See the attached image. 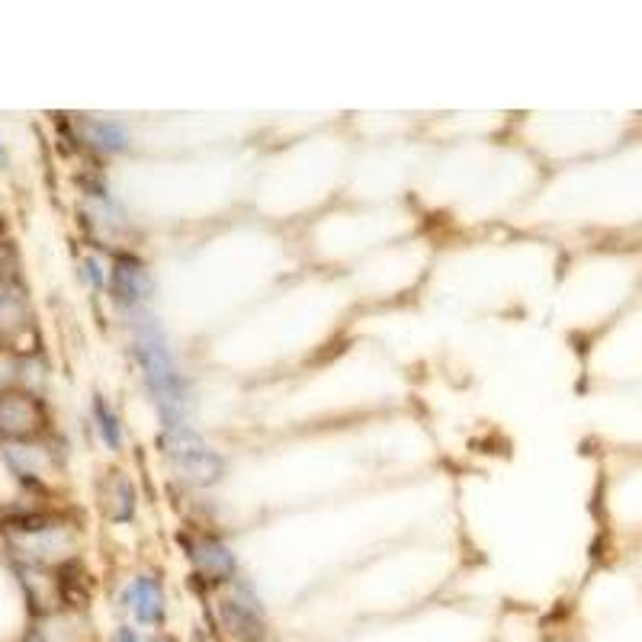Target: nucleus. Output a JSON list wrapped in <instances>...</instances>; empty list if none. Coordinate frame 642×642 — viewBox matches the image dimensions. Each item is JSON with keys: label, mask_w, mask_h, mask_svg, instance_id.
I'll list each match as a JSON object with an SVG mask.
<instances>
[{"label": "nucleus", "mask_w": 642, "mask_h": 642, "mask_svg": "<svg viewBox=\"0 0 642 642\" xmlns=\"http://www.w3.org/2000/svg\"><path fill=\"white\" fill-rule=\"evenodd\" d=\"M135 357H139L148 389L155 392V399L164 411V427H177L180 421V408H183V379L174 366L171 350H167L161 331L151 325V318L139 321V331H135Z\"/></svg>", "instance_id": "nucleus-1"}, {"label": "nucleus", "mask_w": 642, "mask_h": 642, "mask_svg": "<svg viewBox=\"0 0 642 642\" xmlns=\"http://www.w3.org/2000/svg\"><path fill=\"white\" fill-rule=\"evenodd\" d=\"M158 443L167 450V456L174 460V466L183 472V479H190L196 485H209V482H216L222 476V460L190 431L187 424L164 427V434L158 437Z\"/></svg>", "instance_id": "nucleus-2"}, {"label": "nucleus", "mask_w": 642, "mask_h": 642, "mask_svg": "<svg viewBox=\"0 0 642 642\" xmlns=\"http://www.w3.org/2000/svg\"><path fill=\"white\" fill-rule=\"evenodd\" d=\"M219 614H222L225 630L241 642H261L267 636L264 610L257 604L251 588H235L228 598H222Z\"/></svg>", "instance_id": "nucleus-3"}, {"label": "nucleus", "mask_w": 642, "mask_h": 642, "mask_svg": "<svg viewBox=\"0 0 642 642\" xmlns=\"http://www.w3.org/2000/svg\"><path fill=\"white\" fill-rule=\"evenodd\" d=\"M45 427V408L26 392L0 395V434L10 440H26Z\"/></svg>", "instance_id": "nucleus-4"}, {"label": "nucleus", "mask_w": 642, "mask_h": 642, "mask_svg": "<svg viewBox=\"0 0 642 642\" xmlns=\"http://www.w3.org/2000/svg\"><path fill=\"white\" fill-rule=\"evenodd\" d=\"M190 546V559L196 565V572L209 582H222V578H232L235 575V556L228 553V546L212 540V537H193L187 540Z\"/></svg>", "instance_id": "nucleus-5"}, {"label": "nucleus", "mask_w": 642, "mask_h": 642, "mask_svg": "<svg viewBox=\"0 0 642 642\" xmlns=\"http://www.w3.org/2000/svg\"><path fill=\"white\" fill-rule=\"evenodd\" d=\"M110 283H113V293L119 302L126 305H135L142 302L148 293H151V277L142 261H135V257H116L113 264V273H110Z\"/></svg>", "instance_id": "nucleus-6"}, {"label": "nucleus", "mask_w": 642, "mask_h": 642, "mask_svg": "<svg viewBox=\"0 0 642 642\" xmlns=\"http://www.w3.org/2000/svg\"><path fill=\"white\" fill-rule=\"evenodd\" d=\"M126 607L135 614L139 623H161L164 620V591L155 578H135L126 588Z\"/></svg>", "instance_id": "nucleus-7"}, {"label": "nucleus", "mask_w": 642, "mask_h": 642, "mask_svg": "<svg viewBox=\"0 0 642 642\" xmlns=\"http://www.w3.org/2000/svg\"><path fill=\"white\" fill-rule=\"evenodd\" d=\"M135 511V492L129 479H122L119 472L110 479V492H106V514L113 517V521H129Z\"/></svg>", "instance_id": "nucleus-8"}, {"label": "nucleus", "mask_w": 642, "mask_h": 642, "mask_svg": "<svg viewBox=\"0 0 642 642\" xmlns=\"http://www.w3.org/2000/svg\"><path fill=\"white\" fill-rule=\"evenodd\" d=\"M87 139L94 142L103 151H122L129 145V135L119 122H106V119H94L87 122Z\"/></svg>", "instance_id": "nucleus-9"}, {"label": "nucleus", "mask_w": 642, "mask_h": 642, "mask_svg": "<svg viewBox=\"0 0 642 642\" xmlns=\"http://www.w3.org/2000/svg\"><path fill=\"white\" fill-rule=\"evenodd\" d=\"M58 594L71 607H84L87 604V585H84V572L78 569V565H65V569H61Z\"/></svg>", "instance_id": "nucleus-10"}, {"label": "nucleus", "mask_w": 642, "mask_h": 642, "mask_svg": "<svg viewBox=\"0 0 642 642\" xmlns=\"http://www.w3.org/2000/svg\"><path fill=\"white\" fill-rule=\"evenodd\" d=\"M94 411H97V421H100V434H103V440L110 443V447L116 450V447H119V440H122L116 415H113L110 405H106L103 399H97V402H94Z\"/></svg>", "instance_id": "nucleus-11"}, {"label": "nucleus", "mask_w": 642, "mask_h": 642, "mask_svg": "<svg viewBox=\"0 0 642 642\" xmlns=\"http://www.w3.org/2000/svg\"><path fill=\"white\" fill-rule=\"evenodd\" d=\"M84 270H87V280L94 283V286L103 283V273H100V264H97V261H84Z\"/></svg>", "instance_id": "nucleus-12"}, {"label": "nucleus", "mask_w": 642, "mask_h": 642, "mask_svg": "<svg viewBox=\"0 0 642 642\" xmlns=\"http://www.w3.org/2000/svg\"><path fill=\"white\" fill-rule=\"evenodd\" d=\"M113 642H142V639H139V633L132 630V626H119V630H116V639H113Z\"/></svg>", "instance_id": "nucleus-13"}, {"label": "nucleus", "mask_w": 642, "mask_h": 642, "mask_svg": "<svg viewBox=\"0 0 642 642\" xmlns=\"http://www.w3.org/2000/svg\"><path fill=\"white\" fill-rule=\"evenodd\" d=\"M155 642H174V639H167V636H158Z\"/></svg>", "instance_id": "nucleus-14"}]
</instances>
